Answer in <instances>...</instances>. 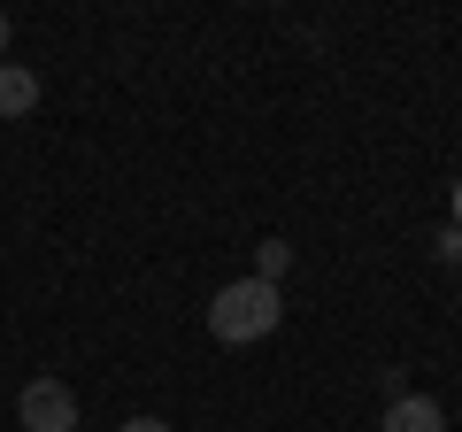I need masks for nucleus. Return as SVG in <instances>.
I'll use <instances>...</instances> for the list:
<instances>
[{"instance_id":"f257e3e1","label":"nucleus","mask_w":462,"mask_h":432,"mask_svg":"<svg viewBox=\"0 0 462 432\" xmlns=\"http://www.w3.org/2000/svg\"><path fill=\"white\" fill-rule=\"evenodd\" d=\"M278 316H285L278 286L239 278V286H224V294L208 301V333L224 340V348H247V340H270V333H278Z\"/></svg>"},{"instance_id":"f03ea898","label":"nucleus","mask_w":462,"mask_h":432,"mask_svg":"<svg viewBox=\"0 0 462 432\" xmlns=\"http://www.w3.org/2000/svg\"><path fill=\"white\" fill-rule=\"evenodd\" d=\"M16 425L23 432H78V394L62 379H32L16 394Z\"/></svg>"},{"instance_id":"7ed1b4c3","label":"nucleus","mask_w":462,"mask_h":432,"mask_svg":"<svg viewBox=\"0 0 462 432\" xmlns=\"http://www.w3.org/2000/svg\"><path fill=\"white\" fill-rule=\"evenodd\" d=\"M378 432H447V409H439L431 394H393Z\"/></svg>"},{"instance_id":"20e7f679","label":"nucleus","mask_w":462,"mask_h":432,"mask_svg":"<svg viewBox=\"0 0 462 432\" xmlns=\"http://www.w3.org/2000/svg\"><path fill=\"white\" fill-rule=\"evenodd\" d=\"M39 108V78L23 62H0V117H32Z\"/></svg>"},{"instance_id":"39448f33","label":"nucleus","mask_w":462,"mask_h":432,"mask_svg":"<svg viewBox=\"0 0 462 432\" xmlns=\"http://www.w3.org/2000/svg\"><path fill=\"white\" fill-rule=\"evenodd\" d=\"M285 263H293V248H285V239H263V248H254V278H263V286H278Z\"/></svg>"},{"instance_id":"423d86ee","label":"nucleus","mask_w":462,"mask_h":432,"mask_svg":"<svg viewBox=\"0 0 462 432\" xmlns=\"http://www.w3.org/2000/svg\"><path fill=\"white\" fill-rule=\"evenodd\" d=\"M439 263H455V270H462V232H455V224L439 232Z\"/></svg>"},{"instance_id":"0eeeda50","label":"nucleus","mask_w":462,"mask_h":432,"mask_svg":"<svg viewBox=\"0 0 462 432\" xmlns=\"http://www.w3.org/2000/svg\"><path fill=\"white\" fill-rule=\"evenodd\" d=\"M116 432H170V425H162V417H124Z\"/></svg>"},{"instance_id":"6e6552de","label":"nucleus","mask_w":462,"mask_h":432,"mask_svg":"<svg viewBox=\"0 0 462 432\" xmlns=\"http://www.w3.org/2000/svg\"><path fill=\"white\" fill-rule=\"evenodd\" d=\"M8 39H16V23H8V8H0V62H8Z\"/></svg>"},{"instance_id":"1a4fd4ad","label":"nucleus","mask_w":462,"mask_h":432,"mask_svg":"<svg viewBox=\"0 0 462 432\" xmlns=\"http://www.w3.org/2000/svg\"><path fill=\"white\" fill-rule=\"evenodd\" d=\"M455 232H462V178H455Z\"/></svg>"}]
</instances>
